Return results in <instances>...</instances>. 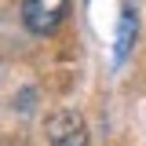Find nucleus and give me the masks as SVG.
I'll return each instance as SVG.
<instances>
[{
    "instance_id": "nucleus-1",
    "label": "nucleus",
    "mask_w": 146,
    "mask_h": 146,
    "mask_svg": "<svg viewBox=\"0 0 146 146\" xmlns=\"http://www.w3.org/2000/svg\"><path fill=\"white\" fill-rule=\"evenodd\" d=\"M70 15V0H22V26L36 36L55 33Z\"/></svg>"
},
{
    "instance_id": "nucleus-2",
    "label": "nucleus",
    "mask_w": 146,
    "mask_h": 146,
    "mask_svg": "<svg viewBox=\"0 0 146 146\" xmlns=\"http://www.w3.org/2000/svg\"><path fill=\"white\" fill-rule=\"evenodd\" d=\"M48 146H88V131L80 113H55L48 121Z\"/></svg>"
},
{
    "instance_id": "nucleus-3",
    "label": "nucleus",
    "mask_w": 146,
    "mask_h": 146,
    "mask_svg": "<svg viewBox=\"0 0 146 146\" xmlns=\"http://www.w3.org/2000/svg\"><path fill=\"white\" fill-rule=\"evenodd\" d=\"M135 33H139V15H135V7L124 4V11L117 18V36H113V62L121 66L131 51V44H135Z\"/></svg>"
}]
</instances>
